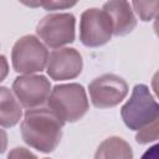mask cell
I'll return each instance as SVG.
<instances>
[{
    "instance_id": "obj_11",
    "label": "cell",
    "mask_w": 159,
    "mask_h": 159,
    "mask_svg": "<svg viewBox=\"0 0 159 159\" xmlns=\"http://www.w3.org/2000/svg\"><path fill=\"white\" fill-rule=\"evenodd\" d=\"M21 103L7 87L0 88V123L2 128L14 127L21 119Z\"/></svg>"
},
{
    "instance_id": "obj_10",
    "label": "cell",
    "mask_w": 159,
    "mask_h": 159,
    "mask_svg": "<svg viewBox=\"0 0 159 159\" xmlns=\"http://www.w3.org/2000/svg\"><path fill=\"white\" fill-rule=\"evenodd\" d=\"M103 10L112 19L113 35L124 36L135 29L137 17L132 4L127 1H108L103 5Z\"/></svg>"
},
{
    "instance_id": "obj_21",
    "label": "cell",
    "mask_w": 159,
    "mask_h": 159,
    "mask_svg": "<svg viewBox=\"0 0 159 159\" xmlns=\"http://www.w3.org/2000/svg\"><path fill=\"white\" fill-rule=\"evenodd\" d=\"M45 159H48V158H45Z\"/></svg>"
},
{
    "instance_id": "obj_19",
    "label": "cell",
    "mask_w": 159,
    "mask_h": 159,
    "mask_svg": "<svg viewBox=\"0 0 159 159\" xmlns=\"http://www.w3.org/2000/svg\"><path fill=\"white\" fill-rule=\"evenodd\" d=\"M1 62H2V75H1V80L5 78L6 72H7V65H6V58L5 56H1Z\"/></svg>"
},
{
    "instance_id": "obj_8",
    "label": "cell",
    "mask_w": 159,
    "mask_h": 159,
    "mask_svg": "<svg viewBox=\"0 0 159 159\" xmlns=\"http://www.w3.org/2000/svg\"><path fill=\"white\" fill-rule=\"evenodd\" d=\"M12 91L22 107L34 109L48 101L52 89L50 81L45 76L24 75L15 78Z\"/></svg>"
},
{
    "instance_id": "obj_15",
    "label": "cell",
    "mask_w": 159,
    "mask_h": 159,
    "mask_svg": "<svg viewBox=\"0 0 159 159\" xmlns=\"http://www.w3.org/2000/svg\"><path fill=\"white\" fill-rule=\"evenodd\" d=\"M7 159H37V157L24 147H16L10 150Z\"/></svg>"
},
{
    "instance_id": "obj_1",
    "label": "cell",
    "mask_w": 159,
    "mask_h": 159,
    "mask_svg": "<svg viewBox=\"0 0 159 159\" xmlns=\"http://www.w3.org/2000/svg\"><path fill=\"white\" fill-rule=\"evenodd\" d=\"M65 122L50 108L27 109L21 122L24 142L42 152L50 153L57 148L62 138Z\"/></svg>"
},
{
    "instance_id": "obj_4",
    "label": "cell",
    "mask_w": 159,
    "mask_h": 159,
    "mask_svg": "<svg viewBox=\"0 0 159 159\" xmlns=\"http://www.w3.org/2000/svg\"><path fill=\"white\" fill-rule=\"evenodd\" d=\"M48 51L46 46L34 35L20 37L12 46L11 62L16 72L34 75L47 67Z\"/></svg>"
},
{
    "instance_id": "obj_18",
    "label": "cell",
    "mask_w": 159,
    "mask_h": 159,
    "mask_svg": "<svg viewBox=\"0 0 159 159\" xmlns=\"http://www.w3.org/2000/svg\"><path fill=\"white\" fill-rule=\"evenodd\" d=\"M152 88H153V91L155 92L157 97L159 98V70L154 73V76H153V78H152Z\"/></svg>"
},
{
    "instance_id": "obj_9",
    "label": "cell",
    "mask_w": 159,
    "mask_h": 159,
    "mask_svg": "<svg viewBox=\"0 0 159 159\" xmlns=\"http://www.w3.org/2000/svg\"><path fill=\"white\" fill-rule=\"evenodd\" d=\"M83 68V60L76 48L62 47L53 50L48 56L47 75L55 81H66L77 77Z\"/></svg>"
},
{
    "instance_id": "obj_16",
    "label": "cell",
    "mask_w": 159,
    "mask_h": 159,
    "mask_svg": "<svg viewBox=\"0 0 159 159\" xmlns=\"http://www.w3.org/2000/svg\"><path fill=\"white\" fill-rule=\"evenodd\" d=\"M76 5V2H70V1H47V2H41V6L45 7L46 10H63L67 7H71Z\"/></svg>"
},
{
    "instance_id": "obj_20",
    "label": "cell",
    "mask_w": 159,
    "mask_h": 159,
    "mask_svg": "<svg viewBox=\"0 0 159 159\" xmlns=\"http://www.w3.org/2000/svg\"><path fill=\"white\" fill-rule=\"evenodd\" d=\"M154 31H155L157 36L159 37V15L155 17V21H154Z\"/></svg>"
},
{
    "instance_id": "obj_2",
    "label": "cell",
    "mask_w": 159,
    "mask_h": 159,
    "mask_svg": "<svg viewBox=\"0 0 159 159\" xmlns=\"http://www.w3.org/2000/svg\"><path fill=\"white\" fill-rule=\"evenodd\" d=\"M52 109L65 123L81 119L88 111V99L84 88L78 83L57 84L47 101Z\"/></svg>"
},
{
    "instance_id": "obj_7",
    "label": "cell",
    "mask_w": 159,
    "mask_h": 159,
    "mask_svg": "<svg viewBox=\"0 0 159 159\" xmlns=\"http://www.w3.org/2000/svg\"><path fill=\"white\" fill-rule=\"evenodd\" d=\"M91 102L97 108H111L119 104L128 93V83L122 77L106 73L94 78L89 86Z\"/></svg>"
},
{
    "instance_id": "obj_3",
    "label": "cell",
    "mask_w": 159,
    "mask_h": 159,
    "mask_svg": "<svg viewBox=\"0 0 159 159\" xmlns=\"http://www.w3.org/2000/svg\"><path fill=\"white\" fill-rule=\"evenodd\" d=\"M124 124L132 130H140L159 117V103L154 99L149 88L135 84L130 98L120 109Z\"/></svg>"
},
{
    "instance_id": "obj_17",
    "label": "cell",
    "mask_w": 159,
    "mask_h": 159,
    "mask_svg": "<svg viewBox=\"0 0 159 159\" xmlns=\"http://www.w3.org/2000/svg\"><path fill=\"white\" fill-rule=\"evenodd\" d=\"M140 159H159V143L152 145L149 149H147Z\"/></svg>"
},
{
    "instance_id": "obj_14",
    "label": "cell",
    "mask_w": 159,
    "mask_h": 159,
    "mask_svg": "<svg viewBox=\"0 0 159 159\" xmlns=\"http://www.w3.org/2000/svg\"><path fill=\"white\" fill-rule=\"evenodd\" d=\"M157 139H159V117L143 129L138 130L135 135V140L139 144H148Z\"/></svg>"
},
{
    "instance_id": "obj_12",
    "label": "cell",
    "mask_w": 159,
    "mask_h": 159,
    "mask_svg": "<svg viewBox=\"0 0 159 159\" xmlns=\"http://www.w3.org/2000/svg\"><path fill=\"white\" fill-rule=\"evenodd\" d=\"M94 159H133V150L123 138L109 137L98 145Z\"/></svg>"
},
{
    "instance_id": "obj_6",
    "label": "cell",
    "mask_w": 159,
    "mask_h": 159,
    "mask_svg": "<svg viewBox=\"0 0 159 159\" xmlns=\"http://www.w3.org/2000/svg\"><path fill=\"white\" fill-rule=\"evenodd\" d=\"M113 24L111 16L102 9H87L81 15L80 40L87 47H98L111 41Z\"/></svg>"
},
{
    "instance_id": "obj_5",
    "label": "cell",
    "mask_w": 159,
    "mask_h": 159,
    "mask_svg": "<svg viewBox=\"0 0 159 159\" xmlns=\"http://www.w3.org/2000/svg\"><path fill=\"white\" fill-rule=\"evenodd\" d=\"M75 25L76 19L72 14H48L39 21L36 34L46 46L62 48V46L75 41Z\"/></svg>"
},
{
    "instance_id": "obj_13",
    "label": "cell",
    "mask_w": 159,
    "mask_h": 159,
    "mask_svg": "<svg viewBox=\"0 0 159 159\" xmlns=\"http://www.w3.org/2000/svg\"><path fill=\"white\" fill-rule=\"evenodd\" d=\"M132 7L142 21H149L159 15V1H133Z\"/></svg>"
}]
</instances>
